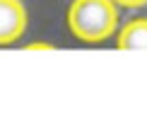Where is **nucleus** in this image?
Listing matches in <instances>:
<instances>
[{"instance_id": "nucleus-3", "label": "nucleus", "mask_w": 147, "mask_h": 123, "mask_svg": "<svg viewBox=\"0 0 147 123\" xmlns=\"http://www.w3.org/2000/svg\"><path fill=\"white\" fill-rule=\"evenodd\" d=\"M118 48L128 51H140L147 48V20H133L118 32Z\"/></svg>"}, {"instance_id": "nucleus-2", "label": "nucleus", "mask_w": 147, "mask_h": 123, "mask_svg": "<svg viewBox=\"0 0 147 123\" xmlns=\"http://www.w3.org/2000/svg\"><path fill=\"white\" fill-rule=\"evenodd\" d=\"M27 27V12L20 0H0V44H12Z\"/></svg>"}, {"instance_id": "nucleus-5", "label": "nucleus", "mask_w": 147, "mask_h": 123, "mask_svg": "<svg viewBox=\"0 0 147 123\" xmlns=\"http://www.w3.org/2000/svg\"><path fill=\"white\" fill-rule=\"evenodd\" d=\"M29 48H51L48 44H29Z\"/></svg>"}, {"instance_id": "nucleus-1", "label": "nucleus", "mask_w": 147, "mask_h": 123, "mask_svg": "<svg viewBox=\"0 0 147 123\" xmlns=\"http://www.w3.org/2000/svg\"><path fill=\"white\" fill-rule=\"evenodd\" d=\"M118 12L113 0H75L68 10V27L80 41L99 44L116 32Z\"/></svg>"}, {"instance_id": "nucleus-4", "label": "nucleus", "mask_w": 147, "mask_h": 123, "mask_svg": "<svg viewBox=\"0 0 147 123\" xmlns=\"http://www.w3.org/2000/svg\"><path fill=\"white\" fill-rule=\"evenodd\" d=\"M116 5H123V7H138V5H145L147 0H113Z\"/></svg>"}]
</instances>
